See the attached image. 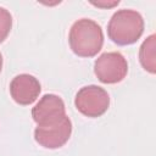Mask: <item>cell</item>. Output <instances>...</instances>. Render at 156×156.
Returning <instances> with one entry per match:
<instances>
[{
    "mask_svg": "<svg viewBox=\"0 0 156 156\" xmlns=\"http://www.w3.org/2000/svg\"><path fill=\"white\" fill-rule=\"evenodd\" d=\"M71 50L80 57H93L102 48L104 33L95 21L90 18H80L76 21L68 34Z\"/></svg>",
    "mask_w": 156,
    "mask_h": 156,
    "instance_id": "cell-1",
    "label": "cell"
},
{
    "mask_svg": "<svg viewBox=\"0 0 156 156\" xmlns=\"http://www.w3.org/2000/svg\"><path fill=\"white\" fill-rule=\"evenodd\" d=\"M41 90L39 80L28 73L16 76L10 83L11 98L20 105H30L39 96Z\"/></svg>",
    "mask_w": 156,
    "mask_h": 156,
    "instance_id": "cell-7",
    "label": "cell"
},
{
    "mask_svg": "<svg viewBox=\"0 0 156 156\" xmlns=\"http://www.w3.org/2000/svg\"><path fill=\"white\" fill-rule=\"evenodd\" d=\"M155 48H156V35H149L141 44L139 49V61L144 69L154 74L156 72L155 63Z\"/></svg>",
    "mask_w": 156,
    "mask_h": 156,
    "instance_id": "cell-8",
    "label": "cell"
},
{
    "mask_svg": "<svg viewBox=\"0 0 156 156\" xmlns=\"http://www.w3.org/2000/svg\"><path fill=\"white\" fill-rule=\"evenodd\" d=\"M12 28V16L9 10L0 7V44L7 38Z\"/></svg>",
    "mask_w": 156,
    "mask_h": 156,
    "instance_id": "cell-9",
    "label": "cell"
},
{
    "mask_svg": "<svg viewBox=\"0 0 156 156\" xmlns=\"http://www.w3.org/2000/svg\"><path fill=\"white\" fill-rule=\"evenodd\" d=\"M74 105L82 115L95 118L107 111L110 106V96L104 88L91 84L78 90Z\"/></svg>",
    "mask_w": 156,
    "mask_h": 156,
    "instance_id": "cell-3",
    "label": "cell"
},
{
    "mask_svg": "<svg viewBox=\"0 0 156 156\" xmlns=\"http://www.w3.org/2000/svg\"><path fill=\"white\" fill-rule=\"evenodd\" d=\"M66 116L63 100L55 94H45L32 108V117L38 126L55 123Z\"/></svg>",
    "mask_w": 156,
    "mask_h": 156,
    "instance_id": "cell-6",
    "label": "cell"
},
{
    "mask_svg": "<svg viewBox=\"0 0 156 156\" xmlns=\"http://www.w3.org/2000/svg\"><path fill=\"white\" fill-rule=\"evenodd\" d=\"M1 69H2V55L0 52V72H1Z\"/></svg>",
    "mask_w": 156,
    "mask_h": 156,
    "instance_id": "cell-11",
    "label": "cell"
},
{
    "mask_svg": "<svg viewBox=\"0 0 156 156\" xmlns=\"http://www.w3.org/2000/svg\"><path fill=\"white\" fill-rule=\"evenodd\" d=\"M94 72L101 83L116 84L127 76L128 63L121 52H104L95 60Z\"/></svg>",
    "mask_w": 156,
    "mask_h": 156,
    "instance_id": "cell-4",
    "label": "cell"
},
{
    "mask_svg": "<svg viewBox=\"0 0 156 156\" xmlns=\"http://www.w3.org/2000/svg\"><path fill=\"white\" fill-rule=\"evenodd\" d=\"M71 133L72 122L66 115L55 123L37 126L34 129V139L40 146L45 149H58L68 141Z\"/></svg>",
    "mask_w": 156,
    "mask_h": 156,
    "instance_id": "cell-5",
    "label": "cell"
},
{
    "mask_svg": "<svg viewBox=\"0 0 156 156\" xmlns=\"http://www.w3.org/2000/svg\"><path fill=\"white\" fill-rule=\"evenodd\" d=\"M91 4L94 5V6H98V7H113V6H116V5H118L119 4V1L117 0V1H111V2H106V1H98V2H94V1H91Z\"/></svg>",
    "mask_w": 156,
    "mask_h": 156,
    "instance_id": "cell-10",
    "label": "cell"
},
{
    "mask_svg": "<svg viewBox=\"0 0 156 156\" xmlns=\"http://www.w3.org/2000/svg\"><path fill=\"white\" fill-rule=\"evenodd\" d=\"M144 32V18L135 10H118L116 11L108 24V38L117 45L134 44Z\"/></svg>",
    "mask_w": 156,
    "mask_h": 156,
    "instance_id": "cell-2",
    "label": "cell"
}]
</instances>
